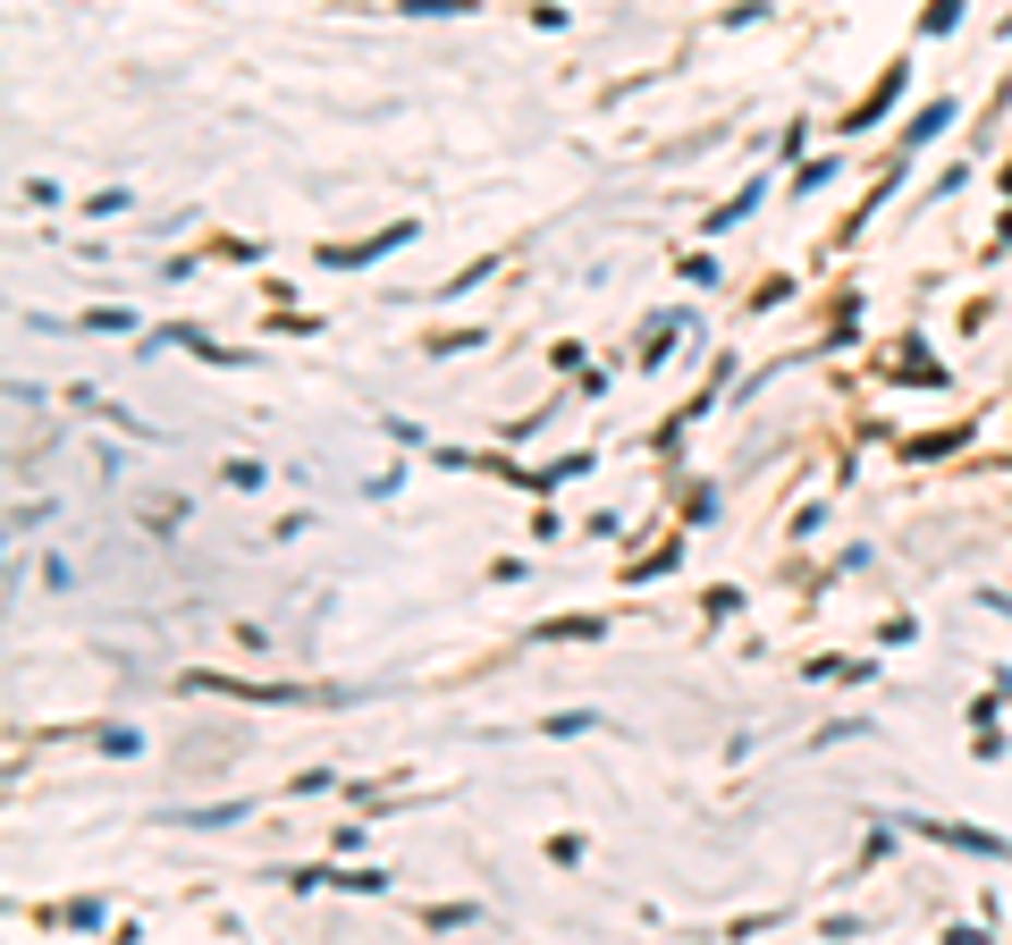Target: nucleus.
Returning <instances> with one entry per match:
<instances>
[{"label":"nucleus","mask_w":1012,"mask_h":945,"mask_svg":"<svg viewBox=\"0 0 1012 945\" xmlns=\"http://www.w3.org/2000/svg\"><path fill=\"white\" fill-rule=\"evenodd\" d=\"M945 127H953V110L937 101V110H919V119H912V144H928V135H945Z\"/></svg>","instance_id":"obj_1"}]
</instances>
